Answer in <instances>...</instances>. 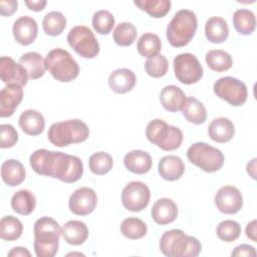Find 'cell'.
Returning a JSON list of instances; mask_svg holds the SVG:
<instances>
[{"label": "cell", "instance_id": "10", "mask_svg": "<svg viewBox=\"0 0 257 257\" xmlns=\"http://www.w3.org/2000/svg\"><path fill=\"white\" fill-rule=\"evenodd\" d=\"M216 95L234 106L242 105L248 96L246 84L236 77L224 76L219 78L213 86Z\"/></svg>", "mask_w": 257, "mask_h": 257}, {"label": "cell", "instance_id": "37", "mask_svg": "<svg viewBox=\"0 0 257 257\" xmlns=\"http://www.w3.org/2000/svg\"><path fill=\"white\" fill-rule=\"evenodd\" d=\"M148 228L146 223L136 217H130L124 219L120 224L121 234L132 240L143 238L147 234Z\"/></svg>", "mask_w": 257, "mask_h": 257}, {"label": "cell", "instance_id": "38", "mask_svg": "<svg viewBox=\"0 0 257 257\" xmlns=\"http://www.w3.org/2000/svg\"><path fill=\"white\" fill-rule=\"evenodd\" d=\"M88 166L94 175L101 176L107 174L112 169L113 160L108 153L97 152L89 157Z\"/></svg>", "mask_w": 257, "mask_h": 257}, {"label": "cell", "instance_id": "19", "mask_svg": "<svg viewBox=\"0 0 257 257\" xmlns=\"http://www.w3.org/2000/svg\"><path fill=\"white\" fill-rule=\"evenodd\" d=\"M185 92L177 85H166L160 93V101L163 107L168 111L182 110L186 102Z\"/></svg>", "mask_w": 257, "mask_h": 257}, {"label": "cell", "instance_id": "17", "mask_svg": "<svg viewBox=\"0 0 257 257\" xmlns=\"http://www.w3.org/2000/svg\"><path fill=\"white\" fill-rule=\"evenodd\" d=\"M12 31L13 36L18 43L22 45H29L37 36L38 25L32 17L24 15L14 21Z\"/></svg>", "mask_w": 257, "mask_h": 257}, {"label": "cell", "instance_id": "5", "mask_svg": "<svg viewBox=\"0 0 257 257\" xmlns=\"http://www.w3.org/2000/svg\"><path fill=\"white\" fill-rule=\"evenodd\" d=\"M89 136V130L85 122L80 119H67L54 122L48 128L49 142L59 148L70 144L84 142Z\"/></svg>", "mask_w": 257, "mask_h": 257}, {"label": "cell", "instance_id": "25", "mask_svg": "<svg viewBox=\"0 0 257 257\" xmlns=\"http://www.w3.org/2000/svg\"><path fill=\"white\" fill-rule=\"evenodd\" d=\"M61 235L68 244L81 245L88 237V228L81 221L70 220L61 228Z\"/></svg>", "mask_w": 257, "mask_h": 257}, {"label": "cell", "instance_id": "3", "mask_svg": "<svg viewBox=\"0 0 257 257\" xmlns=\"http://www.w3.org/2000/svg\"><path fill=\"white\" fill-rule=\"evenodd\" d=\"M160 250L169 257H196L202 250V244L193 236L180 229L166 231L160 239Z\"/></svg>", "mask_w": 257, "mask_h": 257}, {"label": "cell", "instance_id": "35", "mask_svg": "<svg viewBox=\"0 0 257 257\" xmlns=\"http://www.w3.org/2000/svg\"><path fill=\"white\" fill-rule=\"evenodd\" d=\"M66 26V18L59 11H50L42 19V28L50 36H57L62 33Z\"/></svg>", "mask_w": 257, "mask_h": 257}, {"label": "cell", "instance_id": "4", "mask_svg": "<svg viewBox=\"0 0 257 257\" xmlns=\"http://www.w3.org/2000/svg\"><path fill=\"white\" fill-rule=\"evenodd\" d=\"M198 27L196 14L189 9H181L175 13L167 26V39L174 47L187 45L195 35Z\"/></svg>", "mask_w": 257, "mask_h": 257}, {"label": "cell", "instance_id": "16", "mask_svg": "<svg viewBox=\"0 0 257 257\" xmlns=\"http://www.w3.org/2000/svg\"><path fill=\"white\" fill-rule=\"evenodd\" d=\"M22 98L23 89L21 85L10 83L4 86L0 91V116H11Z\"/></svg>", "mask_w": 257, "mask_h": 257}, {"label": "cell", "instance_id": "26", "mask_svg": "<svg viewBox=\"0 0 257 257\" xmlns=\"http://www.w3.org/2000/svg\"><path fill=\"white\" fill-rule=\"evenodd\" d=\"M1 177L5 184L14 187L20 185L24 181L26 171L19 161L9 159L1 166Z\"/></svg>", "mask_w": 257, "mask_h": 257}, {"label": "cell", "instance_id": "28", "mask_svg": "<svg viewBox=\"0 0 257 257\" xmlns=\"http://www.w3.org/2000/svg\"><path fill=\"white\" fill-rule=\"evenodd\" d=\"M19 63L25 68L28 77L31 79H37L45 73V59L38 52L29 51L24 53L20 57Z\"/></svg>", "mask_w": 257, "mask_h": 257}, {"label": "cell", "instance_id": "7", "mask_svg": "<svg viewBox=\"0 0 257 257\" xmlns=\"http://www.w3.org/2000/svg\"><path fill=\"white\" fill-rule=\"evenodd\" d=\"M148 140L164 151H174L183 142V133L180 128L168 124L164 119L155 118L147 124Z\"/></svg>", "mask_w": 257, "mask_h": 257}, {"label": "cell", "instance_id": "9", "mask_svg": "<svg viewBox=\"0 0 257 257\" xmlns=\"http://www.w3.org/2000/svg\"><path fill=\"white\" fill-rule=\"evenodd\" d=\"M70 47L83 58H93L99 52V43L93 32L84 25L72 27L67 34Z\"/></svg>", "mask_w": 257, "mask_h": 257}, {"label": "cell", "instance_id": "24", "mask_svg": "<svg viewBox=\"0 0 257 257\" xmlns=\"http://www.w3.org/2000/svg\"><path fill=\"white\" fill-rule=\"evenodd\" d=\"M185 172V165L181 158L170 155L165 156L159 162V174L164 180H179Z\"/></svg>", "mask_w": 257, "mask_h": 257}, {"label": "cell", "instance_id": "23", "mask_svg": "<svg viewBox=\"0 0 257 257\" xmlns=\"http://www.w3.org/2000/svg\"><path fill=\"white\" fill-rule=\"evenodd\" d=\"M21 130L29 136L40 135L45 126V120L41 112L35 109L24 110L18 119Z\"/></svg>", "mask_w": 257, "mask_h": 257}, {"label": "cell", "instance_id": "15", "mask_svg": "<svg viewBox=\"0 0 257 257\" xmlns=\"http://www.w3.org/2000/svg\"><path fill=\"white\" fill-rule=\"evenodd\" d=\"M0 77L7 84L15 83L21 86L25 85L29 78L25 68L8 56L0 58Z\"/></svg>", "mask_w": 257, "mask_h": 257}, {"label": "cell", "instance_id": "18", "mask_svg": "<svg viewBox=\"0 0 257 257\" xmlns=\"http://www.w3.org/2000/svg\"><path fill=\"white\" fill-rule=\"evenodd\" d=\"M151 215L154 221L159 225L170 224L175 221L178 216L177 204L169 198L159 199L153 205Z\"/></svg>", "mask_w": 257, "mask_h": 257}, {"label": "cell", "instance_id": "45", "mask_svg": "<svg viewBox=\"0 0 257 257\" xmlns=\"http://www.w3.org/2000/svg\"><path fill=\"white\" fill-rule=\"evenodd\" d=\"M18 2L15 0H1L0 1V13L2 16H10L17 10Z\"/></svg>", "mask_w": 257, "mask_h": 257}, {"label": "cell", "instance_id": "13", "mask_svg": "<svg viewBox=\"0 0 257 257\" xmlns=\"http://www.w3.org/2000/svg\"><path fill=\"white\" fill-rule=\"evenodd\" d=\"M96 204V193L88 187H81L75 190L68 200L70 211L78 216H86L90 214L95 209Z\"/></svg>", "mask_w": 257, "mask_h": 257}, {"label": "cell", "instance_id": "2", "mask_svg": "<svg viewBox=\"0 0 257 257\" xmlns=\"http://www.w3.org/2000/svg\"><path fill=\"white\" fill-rule=\"evenodd\" d=\"M34 251L37 257H53L58 250L61 229L57 221L50 217L37 219L33 227Z\"/></svg>", "mask_w": 257, "mask_h": 257}, {"label": "cell", "instance_id": "12", "mask_svg": "<svg viewBox=\"0 0 257 257\" xmlns=\"http://www.w3.org/2000/svg\"><path fill=\"white\" fill-rule=\"evenodd\" d=\"M150 197V189L145 183L133 181L122 189L121 203L128 211L140 212L149 205Z\"/></svg>", "mask_w": 257, "mask_h": 257}, {"label": "cell", "instance_id": "29", "mask_svg": "<svg viewBox=\"0 0 257 257\" xmlns=\"http://www.w3.org/2000/svg\"><path fill=\"white\" fill-rule=\"evenodd\" d=\"M36 206V198L34 194L26 189L19 190L11 198V207L14 212L27 216L33 212Z\"/></svg>", "mask_w": 257, "mask_h": 257}, {"label": "cell", "instance_id": "49", "mask_svg": "<svg viewBox=\"0 0 257 257\" xmlns=\"http://www.w3.org/2000/svg\"><path fill=\"white\" fill-rule=\"evenodd\" d=\"M247 173L253 178L256 179V174H255V168H256V158H254L250 163L247 164Z\"/></svg>", "mask_w": 257, "mask_h": 257}, {"label": "cell", "instance_id": "8", "mask_svg": "<svg viewBox=\"0 0 257 257\" xmlns=\"http://www.w3.org/2000/svg\"><path fill=\"white\" fill-rule=\"evenodd\" d=\"M188 160L207 173L219 171L224 164L223 153L207 143L197 142L187 151Z\"/></svg>", "mask_w": 257, "mask_h": 257}, {"label": "cell", "instance_id": "40", "mask_svg": "<svg viewBox=\"0 0 257 257\" xmlns=\"http://www.w3.org/2000/svg\"><path fill=\"white\" fill-rule=\"evenodd\" d=\"M216 233L220 240L225 242H233L239 238L241 234V226L234 220H225L219 223Z\"/></svg>", "mask_w": 257, "mask_h": 257}, {"label": "cell", "instance_id": "11", "mask_svg": "<svg viewBox=\"0 0 257 257\" xmlns=\"http://www.w3.org/2000/svg\"><path fill=\"white\" fill-rule=\"evenodd\" d=\"M173 64L177 79L184 84L196 83L203 76V67L198 58L192 53L178 54L174 58Z\"/></svg>", "mask_w": 257, "mask_h": 257}, {"label": "cell", "instance_id": "30", "mask_svg": "<svg viewBox=\"0 0 257 257\" xmlns=\"http://www.w3.org/2000/svg\"><path fill=\"white\" fill-rule=\"evenodd\" d=\"M182 112L188 121L195 124H201L207 118V111L204 104L194 96L187 97Z\"/></svg>", "mask_w": 257, "mask_h": 257}, {"label": "cell", "instance_id": "43", "mask_svg": "<svg viewBox=\"0 0 257 257\" xmlns=\"http://www.w3.org/2000/svg\"><path fill=\"white\" fill-rule=\"evenodd\" d=\"M1 142L0 147L2 149H8L13 147L18 141V133L13 125L9 123H3L0 125Z\"/></svg>", "mask_w": 257, "mask_h": 257}, {"label": "cell", "instance_id": "34", "mask_svg": "<svg viewBox=\"0 0 257 257\" xmlns=\"http://www.w3.org/2000/svg\"><path fill=\"white\" fill-rule=\"evenodd\" d=\"M162 48V42L160 37L155 33L143 34L137 44L138 52L144 57H153L159 54Z\"/></svg>", "mask_w": 257, "mask_h": 257}, {"label": "cell", "instance_id": "36", "mask_svg": "<svg viewBox=\"0 0 257 257\" xmlns=\"http://www.w3.org/2000/svg\"><path fill=\"white\" fill-rule=\"evenodd\" d=\"M134 3L155 18L164 17L171 9L170 0H135Z\"/></svg>", "mask_w": 257, "mask_h": 257}, {"label": "cell", "instance_id": "42", "mask_svg": "<svg viewBox=\"0 0 257 257\" xmlns=\"http://www.w3.org/2000/svg\"><path fill=\"white\" fill-rule=\"evenodd\" d=\"M169 68V62L166 56L163 54H157L153 57L148 58L145 62L146 72L152 77H162L164 76Z\"/></svg>", "mask_w": 257, "mask_h": 257}, {"label": "cell", "instance_id": "48", "mask_svg": "<svg viewBox=\"0 0 257 257\" xmlns=\"http://www.w3.org/2000/svg\"><path fill=\"white\" fill-rule=\"evenodd\" d=\"M8 256L9 257H18V256H27V257H30L31 254L30 252L25 248V247H20V246H17V247H14L12 248L9 252H8Z\"/></svg>", "mask_w": 257, "mask_h": 257}, {"label": "cell", "instance_id": "33", "mask_svg": "<svg viewBox=\"0 0 257 257\" xmlns=\"http://www.w3.org/2000/svg\"><path fill=\"white\" fill-rule=\"evenodd\" d=\"M23 232V225L19 219L14 216H5L0 221V237L6 241L18 239Z\"/></svg>", "mask_w": 257, "mask_h": 257}, {"label": "cell", "instance_id": "22", "mask_svg": "<svg viewBox=\"0 0 257 257\" xmlns=\"http://www.w3.org/2000/svg\"><path fill=\"white\" fill-rule=\"evenodd\" d=\"M209 137L217 143H227L235 135L234 123L226 117L214 118L208 126Z\"/></svg>", "mask_w": 257, "mask_h": 257}, {"label": "cell", "instance_id": "39", "mask_svg": "<svg viewBox=\"0 0 257 257\" xmlns=\"http://www.w3.org/2000/svg\"><path fill=\"white\" fill-rule=\"evenodd\" d=\"M137 28L131 22H121L113 30V40L120 46L132 45L137 38Z\"/></svg>", "mask_w": 257, "mask_h": 257}, {"label": "cell", "instance_id": "27", "mask_svg": "<svg viewBox=\"0 0 257 257\" xmlns=\"http://www.w3.org/2000/svg\"><path fill=\"white\" fill-rule=\"evenodd\" d=\"M205 35L210 42H224L229 35V27L227 21L219 16L210 17L205 24Z\"/></svg>", "mask_w": 257, "mask_h": 257}, {"label": "cell", "instance_id": "47", "mask_svg": "<svg viewBox=\"0 0 257 257\" xmlns=\"http://www.w3.org/2000/svg\"><path fill=\"white\" fill-rule=\"evenodd\" d=\"M256 220H252L250 223L247 224L246 226V236L251 239L253 242H257V237H256Z\"/></svg>", "mask_w": 257, "mask_h": 257}, {"label": "cell", "instance_id": "21", "mask_svg": "<svg viewBox=\"0 0 257 257\" xmlns=\"http://www.w3.org/2000/svg\"><path fill=\"white\" fill-rule=\"evenodd\" d=\"M123 164L125 168L138 175L148 173L153 165L152 157L147 152L141 150H134L125 154L123 158Z\"/></svg>", "mask_w": 257, "mask_h": 257}, {"label": "cell", "instance_id": "1", "mask_svg": "<svg viewBox=\"0 0 257 257\" xmlns=\"http://www.w3.org/2000/svg\"><path fill=\"white\" fill-rule=\"evenodd\" d=\"M35 173L70 184L78 181L83 174V164L76 156L45 149L36 150L29 158Z\"/></svg>", "mask_w": 257, "mask_h": 257}, {"label": "cell", "instance_id": "31", "mask_svg": "<svg viewBox=\"0 0 257 257\" xmlns=\"http://www.w3.org/2000/svg\"><path fill=\"white\" fill-rule=\"evenodd\" d=\"M233 24L240 34L249 35L256 27L255 14L249 9H238L233 14Z\"/></svg>", "mask_w": 257, "mask_h": 257}, {"label": "cell", "instance_id": "44", "mask_svg": "<svg viewBox=\"0 0 257 257\" xmlns=\"http://www.w3.org/2000/svg\"><path fill=\"white\" fill-rule=\"evenodd\" d=\"M231 256H249V257H255L256 256V250L253 246L248 244H241L237 246L231 253Z\"/></svg>", "mask_w": 257, "mask_h": 257}, {"label": "cell", "instance_id": "20", "mask_svg": "<svg viewBox=\"0 0 257 257\" xmlns=\"http://www.w3.org/2000/svg\"><path fill=\"white\" fill-rule=\"evenodd\" d=\"M136 75L128 68H118L113 70L108 77V85L116 93H126L136 84Z\"/></svg>", "mask_w": 257, "mask_h": 257}, {"label": "cell", "instance_id": "6", "mask_svg": "<svg viewBox=\"0 0 257 257\" xmlns=\"http://www.w3.org/2000/svg\"><path fill=\"white\" fill-rule=\"evenodd\" d=\"M46 69L58 81L69 82L79 73V66L71 54L62 48L50 50L45 57Z\"/></svg>", "mask_w": 257, "mask_h": 257}, {"label": "cell", "instance_id": "46", "mask_svg": "<svg viewBox=\"0 0 257 257\" xmlns=\"http://www.w3.org/2000/svg\"><path fill=\"white\" fill-rule=\"evenodd\" d=\"M24 3L30 10H33V11H41L42 9H44L46 5L45 0H32V1L25 0Z\"/></svg>", "mask_w": 257, "mask_h": 257}, {"label": "cell", "instance_id": "41", "mask_svg": "<svg viewBox=\"0 0 257 257\" xmlns=\"http://www.w3.org/2000/svg\"><path fill=\"white\" fill-rule=\"evenodd\" d=\"M114 25V17L107 10H98L92 16V27L99 34H108Z\"/></svg>", "mask_w": 257, "mask_h": 257}, {"label": "cell", "instance_id": "14", "mask_svg": "<svg viewBox=\"0 0 257 257\" xmlns=\"http://www.w3.org/2000/svg\"><path fill=\"white\" fill-rule=\"evenodd\" d=\"M215 205L224 214H236L243 207L242 194L236 187L224 186L215 195Z\"/></svg>", "mask_w": 257, "mask_h": 257}, {"label": "cell", "instance_id": "32", "mask_svg": "<svg viewBox=\"0 0 257 257\" xmlns=\"http://www.w3.org/2000/svg\"><path fill=\"white\" fill-rule=\"evenodd\" d=\"M206 62L212 70L221 72L232 66L233 59L228 52L222 49H213L206 53Z\"/></svg>", "mask_w": 257, "mask_h": 257}]
</instances>
